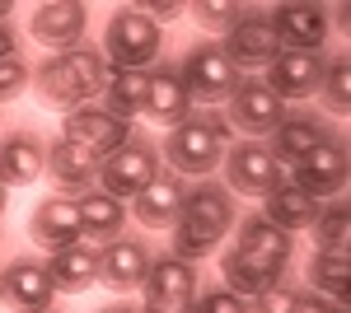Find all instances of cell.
<instances>
[{
    "mask_svg": "<svg viewBox=\"0 0 351 313\" xmlns=\"http://www.w3.org/2000/svg\"><path fill=\"white\" fill-rule=\"evenodd\" d=\"M192 14H197V24H206L211 33H230V28L239 24L243 5H225V0H206V5H192Z\"/></svg>",
    "mask_w": 351,
    "mask_h": 313,
    "instance_id": "cell-33",
    "label": "cell"
},
{
    "mask_svg": "<svg viewBox=\"0 0 351 313\" xmlns=\"http://www.w3.org/2000/svg\"><path fill=\"white\" fill-rule=\"evenodd\" d=\"M43 178H52L56 183V197H75V192H94L99 187V155H89L84 145L75 140H52L47 145V173Z\"/></svg>",
    "mask_w": 351,
    "mask_h": 313,
    "instance_id": "cell-15",
    "label": "cell"
},
{
    "mask_svg": "<svg viewBox=\"0 0 351 313\" xmlns=\"http://www.w3.org/2000/svg\"><path fill=\"white\" fill-rule=\"evenodd\" d=\"M47 173V145L33 131H14L0 140V183L5 187H28Z\"/></svg>",
    "mask_w": 351,
    "mask_h": 313,
    "instance_id": "cell-22",
    "label": "cell"
},
{
    "mask_svg": "<svg viewBox=\"0 0 351 313\" xmlns=\"http://www.w3.org/2000/svg\"><path fill=\"white\" fill-rule=\"evenodd\" d=\"M319 75H324V52H276V61L267 66V84L281 103L291 99H304L319 89Z\"/></svg>",
    "mask_w": 351,
    "mask_h": 313,
    "instance_id": "cell-20",
    "label": "cell"
},
{
    "mask_svg": "<svg viewBox=\"0 0 351 313\" xmlns=\"http://www.w3.org/2000/svg\"><path fill=\"white\" fill-rule=\"evenodd\" d=\"M183 197H188V178H178L173 168H160V173H155V178L132 197L136 220H141L145 229H173Z\"/></svg>",
    "mask_w": 351,
    "mask_h": 313,
    "instance_id": "cell-18",
    "label": "cell"
},
{
    "mask_svg": "<svg viewBox=\"0 0 351 313\" xmlns=\"http://www.w3.org/2000/svg\"><path fill=\"white\" fill-rule=\"evenodd\" d=\"M234 248H239L243 258H263V262H291V253H295V234H286V229H276V225H267L263 215H248L239 225V238H234Z\"/></svg>",
    "mask_w": 351,
    "mask_h": 313,
    "instance_id": "cell-27",
    "label": "cell"
},
{
    "mask_svg": "<svg viewBox=\"0 0 351 313\" xmlns=\"http://www.w3.org/2000/svg\"><path fill=\"white\" fill-rule=\"evenodd\" d=\"M328 136H332V131L324 127L319 112H281V122L267 131L263 145L271 150V159H276L281 168H291V164H300L314 145H324Z\"/></svg>",
    "mask_w": 351,
    "mask_h": 313,
    "instance_id": "cell-14",
    "label": "cell"
},
{
    "mask_svg": "<svg viewBox=\"0 0 351 313\" xmlns=\"http://www.w3.org/2000/svg\"><path fill=\"white\" fill-rule=\"evenodd\" d=\"M66 140L84 145L89 155L108 159L112 150H122V145L132 140V127L117 122V117H108L99 103H84V108H75V112H66Z\"/></svg>",
    "mask_w": 351,
    "mask_h": 313,
    "instance_id": "cell-16",
    "label": "cell"
},
{
    "mask_svg": "<svg viewBox=\"0 0 351 313\" xmlns=\"http://www.w3.org/2000/svg\"><path fill=\"white\" fill-rule=\"evenodd\" d=\"M220 52L230 56V66L234 71H267L276 52H281V42H276V28H271L267 10H243L239 24L225 33V42H220Z\"/></svg>",
    "mask_w": 351,
    "mask_h": 313,
    "instance_id": "cell-9",
    "label": "cell"
},
{
    "mask_svg": "<svg viewBox=\"0 0 351 313\" xmlns=\"http://www.w3.org/2000/svg\"><path fill=\"white\" fill-rule=\"evenodd\" d=\"M234 229V192H225V183H197L188 187L178 220H173V253L178 262L211 258V248H220V238Z\"/></svg>",
    "mask_w": 351,
    "mask_h": 313,
    "instance_id": "cell-1",
    "label": "cell"
},
{
    "mask_svg": "<svg viewBox=\"0 0 351 313\" xmlns=\"http://www.w3.org/2000/svg\"><path fill=\"white\" fill-rule=\"evenodd\" d=\"M145 103V71H108L104 79V94H99V108L117 117V122H127L132 127V117L141 112Z\"/></svg>",
    "mask_w": 351,
    "mask_h": 313,
    "instance_id": "cell-28",
    "label": "cell"
},
{
    "mask_svg": "<svg viewBox=\"0 0 351 313\" xmlns=\"http://www.w3.org/2000/svg\"><path fill=\"white\" fill-rule=\"evenodd\" d=\"M104 79H108V61L99 47H71V52H56L47 56L38 71H33V89L38 99L56 112H75L89 99L104 94Z\"/></svg>",
    "mask_w": 351,
    "mask_h": 313,
    "instance_id": "cell-2",
    "label": "cell"
},
{
    "mask_svg": "<svg viewBox=\"0 0 351 313\" xmlns=\"http://www.w3.org/2000/svg\"><path fill=\"white\" fill-rule=\"evenodd\" d=\"M271 28H276V42L281 52H319L332 33V14L319 10V5H304V0H291V5H276L267 10Z\"/></svg>",
    "mask_w": 351,
    "mask_h": 313,
    "instance_id": "cell-10",
    "label": "cell"
},
{
    "mask_svg": "<svg viewBox=\"0 0 351 313\" xmlns=\"http://www.w3.org/2000/svg\"><path fill=\"white\" fill-rule=\"evenodd\" d=\"M291 304H295V290L271 286V290H263V295L248 299V313H291Z\"/></svg>",
    "mask_w": 351,
    "mask_h": 313,
    "instance_id": "cell-36",
    "label": "cell"
},
{
    "mask_svg": "<svg viewBox=\"0 0 351 313\" xmlns=\"http://www.w3.org/2000/svg\"><path fill=\"white\" fill-rule=\"evenodd\" d=\"M337 304H328V299H319L314 290L309 295H295V304H291V313H332Z\"/></svg>",
    "mask_w": 351,
    "mask_h": 313,
    "instance_id": "cell-38",
    "label": "cell"
},
{
    "mask_svg": "<svg viewBox=\"0 0 351 313\" xmlns=\"http://www.w3.org/2000/svg\"><path fill=\"white\" fill-rule=\"evenodd\" d=\"M314 94H319V103H324L332 117H347V108H351V66H347V56H328Z\"/></svg>",
    "mask_w": 351,
    "mask_h": 313,
    "instance_id": "cell-32",
    "label": "cell"
},
{
    "mask_svg": "<svg viewBox=\"0 0 351 313\" xmlns=\"http://www.w3.org/2000/svg\"><path fill=\"white\" fill-rule=\"evenodd\" d=\"M0 295L5 304L19 313H47L56 299V286L47 276V262L38 258H14L5 271H0Z\"/></svg>",
    "mask_w": 351,
    "mask_h": 313,
    "instance_id": "cell-13",
    "label": "cell"
},
{
    "mask_svg": "<svg viewBox=\"0 0 351 313\" xmlns=\"http://www.w3.org/2000/svg\"><path fill=\"white\" fill-rule=\"evenodd\" d=\"M178 75H183V89H188L192 108L197 103H225L230 94H234V84H239V71L230 66V56L220 52L216 42H197L188 56H183V66H178Z\"/></svg>",
    "mask_w": 351,
    "mask_h": 313,
    "instance_id": "cell-6",
    "label": "cell"
},
{
    "mask_svg": "<svg viewBox=\"0 0 351 313\" xmlns=\"http://www.w3.org/2000/svg\"><path fill=\"white\" fill-rule=\"evenodd\" d=\"M309 229H314L319 253H347L351 248V210H347V201H328Z\"/></svg>",
    "mask_w": 351,
    "mask_h": 313,
    "instance_id": "cell-31",
    "label": "cell"
},
{
    "mask_svg": "<svg viewBox=\"0 0 351 313\" xmlns=\"http://www.w3.org/2000/svg\"><path fill=\"white\" fill-rule=\"evenodd\" d=\"M145 271H150V248L132 234H117L112 243L99 248V281L108 290H136L145 286Z\"/></svg>",
    "mask_w": 351,
    "mask_h": 313,
    "instance_id": "cell-19",
    "label": "cell"
},
{
    "mask_svg": "<svg viewBox=\"0 0 351 313\" xmlns=\"http://www.w3.org/2000/svg\"><path fill=\"white\" fill-rule=\"evenodd\" d=\"M141 112L150 122H160V127H178V122L192 117V99L183 89L178 66H150L145 71V103H141Z\"/></svg>",
    "mask_w": 351,
    "mask_h": 313,
    "instance_id": "cell-17",
    "label": "cell"
},
{
    "mask_svg": "<svg viewBox=\"0 0 351 313\" xmlns=\"http://www.w3.org/2000/svg\"><path fill=\"white\" fill-rule=\"evenodd\" d=\"M160 168H164L160 150H155L150 140H127L122 150H112L108 159H99V192H108L117 201H132Z\"/></svg>",
    "mask_w": 351,
    "mask_h": 313,
    "instance_id": "cell-7",
    "label": "cell"
},
{
    "mask_svg": "<svg viewBox=\"0 0 351 313\" xmlns=\"http://www.w3.org/2000/svg\"><path fill=\"white\" fill-rule=\"evenodd\" d=\"M281 276H286V266L281 262H263V258H243L239 248H230L225 258H220V281L230 295H239L243 304L253 299V295H263V290L281 286Z\"/></svg>",
    "mask_w": 351,
    "mask_h": 313,
    "instance_id": "cell-24",
    "label": "cell"
},
{
    "mask_svg": "<svg viewBox=\"0 0 351 313\" xmlns=\"http://www.w3.org/2000/svg\"><path fill=\"white\" fill-rule=\"evenodd\" d=\"M0 304H5V295H0Z\"/></svg>",
    "mask_w": 351,
    "mask_h": 313,
    "instance_id": "cell-45",
    "label": "cell"
},
{
    "mask_svg": "<svg viewBox=\"0 0 351 313\" xmlns=\"http://www.w3.org/2000/svg\"><path fill=\"white\" fill-rule=\"evenodd\" d=\"M197 299V295H192ZM192 299H164V295H145L141 313H192Z\"/></svg>",
    "mask_w": 351,
    "mask_h": 313,
    "instance_id": "cell-37",
    "label": "cell"
},
{
    "mask_svg": "<svg viewBox=\"0 0 351 313\" xmlns=\"http://www.w3.org/2000/svg\"><path fill=\"white\" fill-rule=\"evenodd\" d=\"M309 286H314V295L328 299V304H347L351 258L347 253H314V262H309Z\"/></svg>",
    "mask_w": 351,
    "mask_h": 313,
    "instance_id": "cell-30",
    "label": "cell"
},
{
    "mask_svg": "<svg viewBox=\"0 0 351 313\" xmlns=\"http://www.w3.org/2000/svg\"><path fill=\"white\" fill-rule=\"evenodd\" d=\"M104 313H141V309H136V304H108Z\"/></svg>",
    "mask_w": 351,
    "mask_h": 313,
    "instance_id": "cell-41",
    "label": "cell"
},
{
    "mask_svg": "<svg viewBox=\"0 0 351 313\" xmlns=\"http://www.w3.org/2000/svg\"><path fill=\"white\" fill-rule=\"evenodd\" d=\"M47 276H52L56 290H66V295H84V290L99 281V248H89V243L56 248L52 258H47Z\"/></svg>",
    "mask_w": 351,
    "mask_h": 313,
    "instance_id": "cell-25",
    "label": "cell"
},
{
    "mask_svg": "<svg viewBox=\"0 0 351 313\" xmlns=\"http://www.w3.org/2000/svg\"><path fill=\"white\" fill-rule=\"evenodd\" d=\"M10 14H14V5H5V0H0V24H5Z\"/></svg>",
    "mask_w": 351,
    "mask_h": 313,
    "instance_id": "cell-43",
    "label": "cell"
},
{
    "mask_svg": "<svg viewBox=\"0 0 351 313\" xmlns=\"http://www.w3.org/2000/svg\"><path fill=\"white\" fill-rule=\"evenodd\" d=\"M145 295H164V299H192L197 295V266L178 258H150L145 271Z\"/></svg>",
    "mask_w": 351,
    "mask_h": 313,
    "instance_id": "cell-29",
    "label": "cell"
},
{
    "mask_svg": "<svg viewBox=\"0 0 351 313\" xmlns=\"http://www.w3.org/2000/svg\"><path fill=\"white\" fill-rule=\"evenodd\" d=\"M225 140H230V122L220 117L216 108L211 112H192L188 122L169 127V140H164V159L178 178H206L216 173L220 159H225Z\"/></svg>",
    "mask_w": 351,
    "mask_h": 313,
    "instance_id": "cell-3",
    "label": "cell"
},
{
    "mask_svg": "<svg viewBox=\"0 0 351 313\" xmlns=\"http://www.w3.org/2000/svg\"><path fill=\"white\" fill-rule=\"evenodd\" d=\"M230 103V112H225V122H230V131L239 127V131H248L253 140H263L276 122H281V112H286V103L271 94L263 79H253V75H243L239 84H234V94L225 99Z\"/></svg>",
    "mask_w": 351,
    "mask_h": 313,
    "instance_id": "cell-11",
    "label": "cell"
},
{
    "mask_svg": "<svg viewBox=\"0 0 351 313\" xmlns=\"http://www.w3.org/2000/svg\"><path fill=\"white\" fill-rule=\"evenodd\" d=\"M319 201L314 197H304L295 183H281L276 192L263 197V220L276 225V229H286V234H300V229H309L314 220H319Z\"/></svg>",
    "mask_w": 351,
    "mask_h": 313,
    "instance_id": "cell-26",
    "label": "cell"
},
{
    "mask_svg": "<svg viewBox=\"0 0 351 313\" xmlns=\"http://www.w3.org/2000/svg\"><path fill=\"white\" fill-rule=\"evenodd\" d=\"M28 234H33L38 248H52V253L80 243V206H75V197H47L43 206L33 210Z\"/></svg>",
    "mask_w": 351,
    "mask_h": 313,
    "instance_id": "cell-21",
    "label": "cell"
},
{
    "mask_svg": "<svg viewBox=\"0 0 351 313\" xmlns=\"http://www.w3.org/2000/svg\"><path fill=\"white\" fill-rule=\"evenodd\" d=\"M347 173H351V164H347L342 136H328L324 145H314L300 164H291V183H295L304 197H314L319 206L332 201V197L347 187Z\"/></svg>",
    "mask_w": 351,
    "mask_h": 313,
    "instance_id": "cell-8",
    "label": "cell"
},
{
    "mask_svg": "<svg viewBox=\"0 0 351 313\" xmlns=\"http://www.w3.org/2000/svg\"><path fill=\"white\" fill-rule=\"evenodd\" d=\"M47 313H52V309H47Z\"/></svg>",
    "mask_w": 351,
    "mask_h": 313,
    "instance_id": "cell-46",
    "label": "cell"
},
{
    "mask_svg": "<svg viewBox=\"0 0 351 313\" xmlns=\"http://www.w3.org/2000/svg\"><path fill=\"white\" fill-rule=\"evenodd\" d=\"M5 206H10V187L0 183V215H5Z\"/></svg>",
    "mask_w": 351,
    "mask_h": 313,
    "instance_id": "cell-42",
    "label": "cell"
},
{
    "mask_svg": "<svg viewBox=\"0 0 351 313\" xmlns=\"http://www.w3.org/2000/svg\"><path fill=\"white\" fill-rule=\"evenodd\" d=\"M10 52H14V33L0 24V56H10Z\"/></svg>",
    "mask_w": 351,
    "mask_h": 313,
    "instance_id": "cell-40",
    "label": "cell"
},
{
    "mask_svg": "<svg viewBox=\"0 0 351 313\" xmlns=\"http://www.w3.org/2000/svg\"><path fill=\"white\" fill-rule=\"evenodd\" d=\"M192 313H248V304H243L239 295H230L225 286H216V290H206V295L192 299Z\"/></svg>",
    "mask_w": 351,
    "mask_h": 313,
    "instance_id": "cell-35",
    "label": "cell"
},
{
    "mask_svg": "<svg viewBox=\"0 0 351 313\" xmlns=\"http://www.w3.org/2000/svg\"><path fill=\"white\" fill-rule=\"evenodd\" d=\"M164 47V33L150 14H141L136 5L117 10L104 28V61L108 71H150Z\"/></svg>",
    "mask_w": 351,
    "mask_h": 313,
    "instance_id": "cell-4",
    "label": "cell"
},
{
    "mask_svg": "<svg viewBox=\"0 0 351 313\" xmlns=\"http://www.w3.org/2000/svg\"><path fill=\"white\" fill-rule=\"evenodd\" d=\"M332 313H347V304H337V309H332Z\"/></svg>",
    "mask_w": 351,
    "mask_h": 313,
    "instance_id": "cell-44",
    "label": "cell"
},
{
    "mask_svg": "<svg viewBox=\"0 0 351 313\" xmlns=\"http://www.w3.org/2000/svg\"><path fill=\"white\" fill-rule=\"evenodd\" d=\"M84 28H89V10H84L80 0H47V5H38V10H33V19H28L33 42L52 47V56L80 47V42H84Z\"/></svg>",
    "mask_w": 351,
    "mask_h": 313,
    "instance_id": "cell-12",
    "label": "cell"
},
{
    "mask_svg": "<svg viewBox=\"0 0 351 313\" xmlns=\"http://www.w3.org/2000/svg\"><path fill=\"white\" fill-rule=\"evenodd\" d=\"M225 192L239 197H267L281 183H291V168H281L263 140H239L234 150H225Z\"/></svg>",
    "mask_w": 351,
    "mask_h": 313,
    "instance_id": "cell-5",
    "label": "cell"
},
{
    "mask_svg": "<svg viewBox=\"0 0 351 313\" xmlns=\"http://www.w3.org/2000/svg\"><path fill=\"white\" fill-rule=\"evenodd\" d=\"M28 79H33V71L24 66V56H19V52L0 56V99H14Z\"/></svg>",
    "mask_w": 351,
    "mask_h": 313,
    "instance_id": "cell-34",
    "label": "cell"
},
{
    "mask_svg": "<svg viewBox=\"0 0 351 313\" xmlns=\"http://www.w3.org/2000/svg\"><path fill=\"white\" fill-rule=\"evenodd\" d=\"M75 206H80V243H89V248H104V243H112V238L122 234V225H127V201H117V197H108V192H84V197H75Z\"/></svg>",
    "mask_w": 351,
    "mask_h": 313,
    "instance_id": "cell-23",
    "label": "cell"
},
{
    "mask_svg": "<svg viewBox=\"0 0 351 313\" xmlns=\"http://www.w3.org/2000/svg\"><path fill=\"white\" fill-rule=\"evenodd\" d=\"M136 10H141V14H150L155 24H160V19H178V14H183V5H178V0H160V5H136Z\"/></svg>",
    "mask_w": 351,
    "mask_h": 313,
    "instance_id": "cell-39",
    "label": "cell"
}]
</instances>
